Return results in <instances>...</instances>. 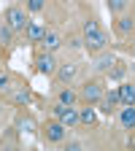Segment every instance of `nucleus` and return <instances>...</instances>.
Masks as SVG:
<instances>
[{"instance_id":"nucleus-1","label":"nucleus","mask_w":135,"mask_h":151,"mask_svg":"<svg viewBox=\"0 0 135 151\" xmlns=\"http://www.w3.org/2000/svg\"><path fill=\"white\" fill-rule=\"evenodd\" d=\"M3 22H6L14 32H25V30H27V24H30V19H27L25 8H19V6H8V8H6V14H3Z\"/></svg>"},{"instance_id":"nucleus-10","label":"nucleus","mask_w":135,"mask_h":151,"mask_svg":"<svg viewBox=\"0 0 135 151\" xmlns=\"http://www.w3.org/2000/svg\"><path fill=\"white\" fill-rule=\"evenodd\" d=\"M113 62H116V57H113V54L100 51V54H97V60H95V70H97V73H108V70L113 68Z\"/></svg>"},{"instance_id":"nucleus-6","label":"nucleus","mask_w":135,"mask_h":151,"mask_svg":"<svg viewBox=\"0 0 135 151\" xmlns=\"http://www.w3.org/2000/svg\"><path fill=\"white\" fill-rule=\"evenodd\" d=\"M79 97L84 100V103H100V97H103V86H100V81H87L84 86H81V92H79Z\"/></svg>"},{"instance_id":"nucleus-18","label":"nucleus","mask_w":135,"mask_h":151,"mask_svg":"<svg viewBox=\"0 0 135 151\" xmlns=\"http://www.w3.org/2000/svg\"><path fill=\"white\" fill-rule=\"evenodd\" d=\"M11 103L19 105V108L27 105L30 103V89H16V92H11Z\"/></svg>"},{"instance_id":"nucleus-2","label":"nucleus","mask_w":135,"mask_h":151,"mask_svg":"<svg viewBox=\"0 0 135 151\" xmlns=\"http://www.w3.org/2000/svg\"><path fill=\"white\" fill-rule=\"evenodd\" d=\"M41 132H43V140H46V143H62L65 135H68V127H65L60 119H51V122H46V124L41 127Z\"/></svg>"},{"instance_id":"nucleus-7","label":"nucleus","mask_w":135,"mask_h":151,"mask_svg":"<svg viewBox=\"0 0 135 151\" xmlns=\"http://www.w3.org/2000/svg\"><path fill=\"white\" fill-rule=\"evenodd\" d=\"M122 103V97H119V89H111V92H105L103 97H100V111L105 113V116H111L113 111H116V105Z\"/></svg>"},{"instance_id":"nucleus-13","label":"nucleus","mask_w":135,"mask_h":151,"mask_svg":"<svg viewBox=\"0 0 135 151\" xmlns=\"http://www.w3.org/2000/svg\"><path fill=\"white\" fill-rule=\"evenodd\" d=\"M119 97L124 105H135V84H119Z\"/></svg>"},{"instance_id":"nucleus-20","label":"nucleus","mask_w":135,"mask_h":151,"mask_svg":"<svg viewBox=\"0 0 135 151\" xmlns=\"http://www.w3.org/2000/svg\"><path fill=\"white\" fill-rule=\"evenodd\" d=\"M11 35H14V30H11L6 22H0V43H3V46L11 43Z\"/></svg>"},{"instance_id":"nucleus-4","label":"nucleus","mask_w":135,"mask_h":151,"mask_svg":"<svg viewBox=\"0 0 135 151\" xmlns=\"http://www.w3.org/2000/svg\"><path fill=\"white\" fill-rule=\"evenodd\" d=\"M84 49L89 51V54H100V51H105L108 49V35L100 30V32H89V35H84Z\"/></svg>"},{"instance_id":"nucleus-3","label":"nucleus","mask_w":135,"mask_h":151,"mask_svg":"<svg viewBox=\"0 0 135 151\" xmlns=\"http://www.w3.org/2000/svg\"><path fill=\"white\" fill-rule=\"evenodd\" d=\"M51 113H54V119H60L65 127H79V108L54 103V105H51Z\"/></svg>"},{"instance_id":"nucleus-14","label":"nucleus","mask_w":135,"mask_h":151,"mask_svg":"<svg viewBox=\"0 0 135 151\" xmlns=\"http://www.w3.org/2000/svg\"><path fill=\"white\" fill-rule=\"evenodd\" d=\"M95 122H97V113H95V111L89 108V103H87V108H79V124H84V127H92Z\"/></svg>"},{"instance_id":"nucleus-21","label":"nucleus","mask_w":135,"mask_h":151,"mask_svg":"<svg viewBox=\"0 0 135 151\" xmlns=\"http://www.w3.org/2000/svg\"><path fill=\"white\" fill-rule=\"evenodd\" d=\"M108 76H111V78H113V81H119V78H122V76H124V65H122V62L116 60V62H113V68L108 70Z\"/></svg>"},{"instance_id":"nucleus-17","label":"nucleus","mask_w":135,"mask_h":151,"mask_svg":"<svg viewBox=\"0 0 135 151\" xmlns=\"http://www.w3.org/2000/svg\"><path fill=\"white\" fill-rule=\"evenodd\" d=\"M16 129H22V132H35V122L27 116V113H19V116H16Z\"/></svg>"},{"instance_id":"nucleus-19","label":"nucleus","mask_w":135,"mask_h":151,"mask_svg":"<svg viewBox=\"0 0 135 151\" xmlns=\"http://www.w3.org/2000/svg\"><path fill=\"white\" fill-rule=\"evenodd\" d=\"M130 6V0H108V11L111 14H119V11H124Z\"/></svg>"},{"instance_id":"nucleus-11","label":"nucleus","mask_w":135,"mask_h":151,"mask_svg":"<svg viewBox=\"0 0 135 151\" xmlns=\"http://www.w3.org/2000/svg\"><path fill=\"white\" fill-rule=\"evenodd\" d=\"M41 46H43V51H57V49H60L62 46V38L60 35H57V32H51V30H46V35H43V41H41Z\"/></svg>"},{"instance_id":"nucleus-15","label":"nucleus","mask_w":135,"mask_h":151,"mask_svg":"<svg viewBox=\"0 0 135 151\" xmlns=\"http://www.w3.org/2000/svg\"><path fill=\"white\" fill-rule=\"evenodd\" d=\"M132 27H135V19H132V16H119V19H116V32H119V35H130Z\"/></svg>"},{"instance_id":"nucleus-12","label":"nucleus","mask_w":135,"mask_h":151,"mask_svg":"<svg viewBox=\"0 0 135 151\" xmlns=\"http://www.w3.org/2000/svg\"><path fill=\"white\" fill-rule=\"evenodd\" d=\"M119 124H122L124 129H132V127H135V105H124V108L119 111Z\"/></svg>"},{"instance_id":"nucleus-16","label":"nucleus","mask_w":135,"mask_h":151,"mask_svg":"<svg viewBox=\"0 0 135 151\" xmlns=\"http://www.w3.org/2000/svg\"><path fill=\"white\" fill-rule=\"evenodd\" d=\"M76 100H79V94L73 89H60L57 92V103H62V105H76Z\"/></svg>"},{"instance_id":"nucleus-9","label":"nucleus","mask_w":135,"mask_h":151,"mask_svg":"<svg viewBox=\"0 0 135 151\" xmlns=\"http://www.w3.org/2000/svg\"><path fill=\"white\" fill-rule=\"evenodd\" d=\"M43 35H46V27H43V24H35V22H30L27 30H25V38H27L30 43H41Z\"/></svg>"},{"instance_id":"nucleus-22","label":"nucleus","mask_w":135,"mask_h":151,"mask_svg":"<svg viewBox=\"0 0 135 151\" xmlns=\"http://www.w3.org/2000/svg\"><path fill=\"white\" fill-rule=\"evenodd\" d=\"M89 32H100L97 19H87V22H84V35H89Z\"/></svg>"},{"instance_id":"nucleus-5","label":"nucleus","mask_w":135,"mask_h":151,"mask_svg":"<svg viewBox=\"0 0 135 151\" xmlns=\"http://www.w3.org/2000/svg\"><path fill=\"white\" fill-rule=\"evenodd\" d=\"M35 70L41 73V76H54V70H57L54 54H51V51H41V54L35 57Z\"/></svg>"},{"instance_id":"nucleus-24","label":"nucleus","mask_w":135,"mask_h":151,"mask_svg":"<svg viewBox=\"0 0 135 151\" xmlns=\"http://www.w3.org/2000/svg\"><path fill=\"white\" fill-rule=\"evenodd\" d=\"M8 89H11V76L0 73V92H8Z\"/></svg>"},{"instance_id":"nucleus-8","label":"nucleus","mask_w":135,"mask_h":151,"mask_svg":"<svg viewBox=\"0 0 135 151\" xmlns=\"http://www.w3.org/2000/svg\"><path fill=\"white\" fill-rule=\"evenodd\" d=\"M76 73H79V65H73V62L60 65V68L54 70V76H57V81H60V84H70L76 78Z\"/></svg>"},{"instance_id":"nucleus-23","label":"nucleus","mask_w":135,"mask_h":151,"mask_svg":"<svg viewBox=\"0 0 135 151\" xmlns=\"http://www.w3.org/2000/svg\"><path fill=\"white\" fill-rule=\"evenodd\" d=\"M43 6H46V0H27V11H32V14L43 11Z\"/></svg>"}]
</instances>
